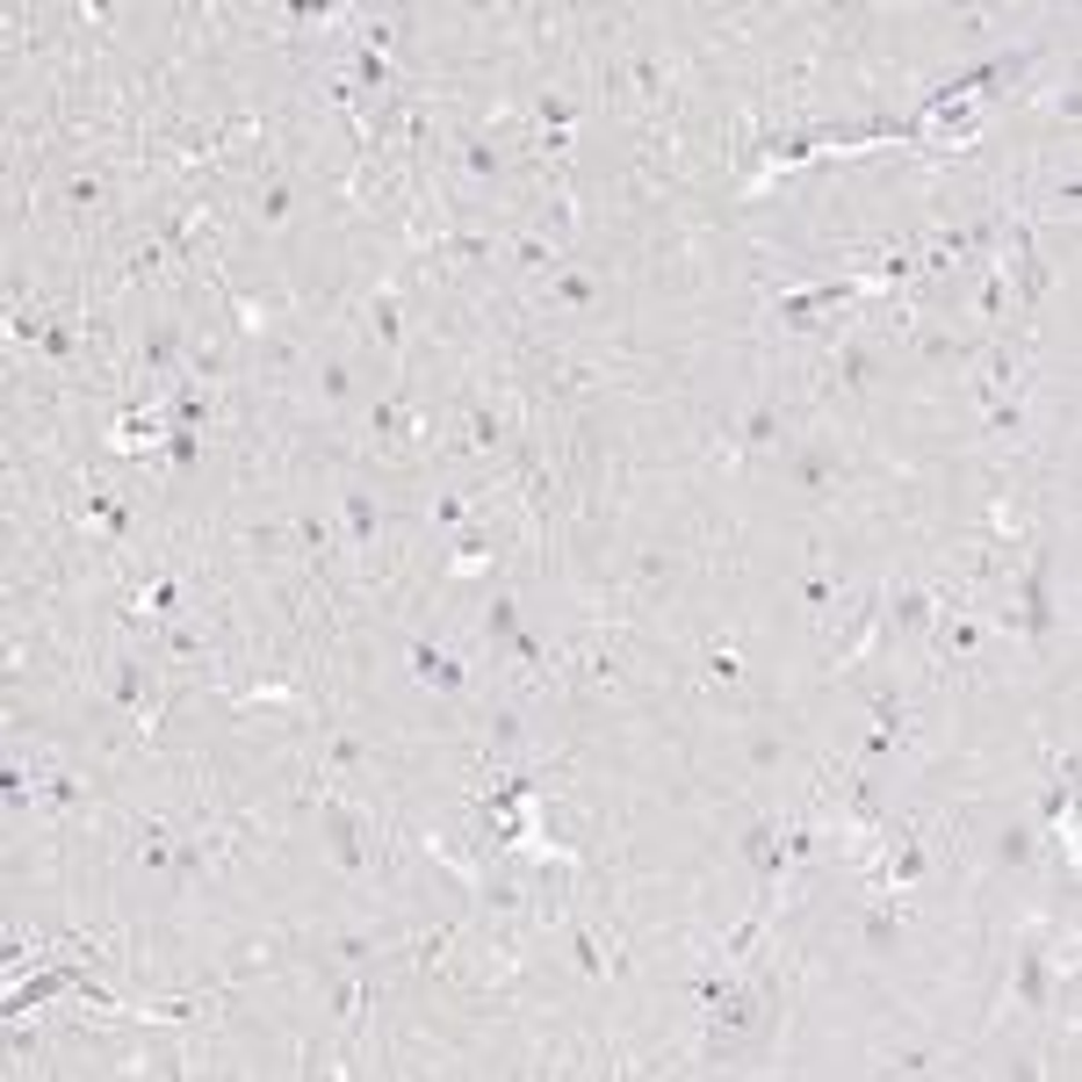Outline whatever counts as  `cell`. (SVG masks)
<instances>
[{"label":"cell","mask_w":1082,"mask_h":1082,"mask_svg":"<svg viewBox=\"0 0 1082 1082\" xmlns=\"http://www.w3.org/2000/svg\"><path fill=\"white\" fill-rule=\"evenodd\" d=\"M167 463H195V433H189V426L167 433Z\"/></svg>","instance_id":"ee69618b"},{"label":"cell","mask_w":1082,"mask_h":1082,"mask_svg":"<svg viewBox=\"0 0 1082 1082\" xmlns=\"http://www.w3.org/2000/svg\"><path fill=\"white\" fill-rule=\"evenodd\" d=\"M743 758H751V773H773L779 758H787V737H773V729H758V737H751V751H743Z\"/></svg>","instance_id":"e575fe53"},{"label":"cell","mask_w":1082,"mask_h":1082,"mask_svg":"<svg viewBox=\"0 0 1082 1082\" xmlns=\"http://www.w3.org/2000/svg\"><path fill=\"white\" fill-rule=\"evenodd\" d=\"M931 620H938V592H931V584H895V592H888V614H880V642L931 636Z\"/></svg>","instance_id":"3957f363"},{"label":"cell","mask_w":1082,"mask_h":1082,"mask_svg":"<svg viewBox=\"0 0 1082 1082\" xmlns=\"http://www.w3.org/2000/svg\"><path fill=\"white\" fill-rule=\"evenodd\" d=\"M505 260H513L520 275H549L556 260H563V246H556V239H542V231H527V239H513V246H505Z\"/></svg>","instance_id":"2e32d148"},{"label":"cell","mask_w":1082,"mask_h":1082,"mask_svg":"<svg viewBox=\"0 0 1082 1082\" xmlns=\"http://www.w3.org/2000/svg\"><path fill=\"white\" fill-rule=\"evenodd\" d=\"M167 650L173 657H203V636H195V628H167Z\"/></svg>","instance_id":"bcb514c9"},{"label":"cell","mask_w":1082,"mask_h":1082,"mask_svg":"<svg viewBox=\"0 0 1082 1082\" xmlns=\"http://www.w3.org/2000/svg\"><path fill=\"white\" fill-rule=\"evenodd\" d=\"M368 433H376L383 447H405V405H397V397H383V405H368Z\"/></svg>","instance_id":"cb8c5ba5"},{"label":"cell","mask_w":1082,"mask_h":1082,"mask_svg":"<svg viewBox=\"0 0 1082 1082\" xmlns=\"http://www.w3.org/2000/svg\"><path fill=\"white\" fill-rule=\"evenodd\" d=\"M592 304H600V275H578V267L542 289V310H592Z\"/></svg>","instance_id":"8fae6325"},{"label":"cell","mask_w":1082,"mask_h":1082,"mask_svg":"<svg viewBox=\"0 0 1082 1082\" xmlns=\"http://www.w3.org/2000/svg\"><path fill=\"white\" fill-rule=\"evenodd\" d=\"M491 751H520V715L513 707H491Z\"/></svg>","instance_id":"d590c367"},{"label":"cell","mask_w":1082,"mask_h":1082,"mask_svg":"<svg viewBox=\"0 0 1082 1082\" xmlns=\"http://www.w3.org/2000/svg\"><path fill=\"white\" fill-rule=\"evenodd\" d=\"M779 433H787V419H779V405H765V397H758L751 412L737 419V441H743V455H773V447H779Z\"/></svg>","instance_id":"30bf717a"},{"label":"cell","mask_w":1082,"mask_h":1082,"mask_svg":"<svg viewBox=\"0 0 1082 1082\" xmlns=\"http://www.w3.org/2000/svg\"><path fill=\"white\" fill-rule=\"evenodd\" d=\"M787 483L808 491V499H830V491H838V455H830V447H794L787 455Z\"/></svg>","instance_id":"52a82bcc"},{"label":"cell","mask_w":1082,"mask_h":1082,"mask_svg":"<svg viewBox=\"0 0 1082 1082\" xmlns=\"http://www.w3.org/2000/svg\"><path fill=\"white\" fill-rule=\"evenodd\" d=\"M66 203H72V209H102V203H109V181H102V173H72Z\"/></svg>","instance_id":"836d02e7"},{"label":"cell","mask_w":1082,"mask_h":1082,"mask_svg":"<svg viewBox=\"0 0 1082 1082\" xmlns=\"http://www.w3.org/2000/svg\"><path fill=\"white\" fill-rule=\"evenodd\" d=\"M361 1003H368V981H354V975H346V981H332V1017H340V1025H354V1017H361Z\"/></svg>","instance_id":"4dcf8cb0"},{"label":"cell","mask_w":1082,"mask_h":1082,"mask_svg":"<svg viewBox=\"0 0 1082 1082\" xmlns=\"http://www.w3.org/2000/svg\"><path fill=\"white\" fill-rule=\"evenodd\" d=\"M1017 1003H1025V1011H1047V945H1025V953H1017Z\"/></svg>","instance_id":"4fadbf2b"},{"label":"cell","mask_w":1082,"mask_h":1082,"mask_svg":"<svg viewBox=\"0 0 1082 1082\" xmlns=\"http://www.w3.org/2000/svg\"><path fill=\"white\" fill-rule=\"evenodd\" d=\"M1025 628H1032V642H1053V584H1047V556H1032V570H1025Z\"/></svg>","instance_id":"ba28073f"},{"label":"cell","mask_w":1082,"mask_h":1082,"mask_svg":"<svg viewBox=\"0 0 1082 1082\" xmlns=\"http://www.w3.org/2000/svg\"><path fill=\"white\" fill-rule=\"evenodd\" d=\"M0 787H8V816H22V808H30V773H22V765H8V779H0Z\"/></svg>","instance_id":"60d3db41"},{"label":"cell","mask_w":1082,"mask_h":1082,"mask_svg":"<svg viewBox=\"0 0 1082 1082\" xmlns=\"http://www.w3.org/2000/svg\"><path fill=\"white\" fill-rule=\"evenodd\" d=\"M209 412H217V405H209V390L195 376H181V390H173V405H167V426H209Z\"/></svg>","instance_id":"5bb4252c"},{"label":"cell","mask_w":1082,"mask_h":1082,"mask_svg":"<svg viewBox=\"0 0 1082 1082\" xmlns=\"http://www.w3.org/2000/svg\"><path fill=\"white\" fill-rule=\"evenodd\" d=\"M340 527H346V549H376L383 505L368 499V483H346V491H340Z\"/></svg>","instance_id":"8992f818"},{"label":"cell","mask_w":1082,"mask_h":1082,"mask_svg":"<svg viewBox=\"0 0 1082 1082\" xmlns=\"http://www.w3.org/2000/svg\"><path fill=\"white\" fill-rule=\"evenodd\" d=\"M902 931H910V916H902V902H895V895L859 902V945H866V953H895V945H902Z\"/></svg>","instance_id":"277c9868"},{"label":"cell","mask_w":1082,"mask_h":1082,"mask_svg":"<svg viewBox=\"0 0 1082 1082\" xmlns=\"http://www.w3.org/2000/svg\"><path fill=\"white\" fill-rule=\"evenodd\" d=\"M109 707H116V715H138L145 707V664L138 657H116V664H109Z\"/></svg>","instance_id":"7c38bea8"},{"label":"cell","mask_w":1082,"mask_h":1082,"mask_svg":"<svg viewBox=\"0 0 1082 1082\" xmlns=\"http://www.w3.org/2000/svg\"><path fill=\"white\" fill-rule=\"evenodd\" d=\"M880 376V361H874V346H866V340H844L838 346V361H830V390H866V383H874Z\"/></svg>","instance_id":"9c48e42d"},{"label":"cell","mask_w":1082,"mask_h":1082,"mask_svg":"<svg viewBox=\"0 0 1082 1082\" xmlns=\"http://www.w3.org/2000/svg\"><path fill=\"white\" fill-rule=\"evenodd\" d=\"M801 606H808V614H816V620H830V614H838V606H844L838 578H823V570H808V578H801Z\"/></svg>","instance_id":"44dd1931"},{"label":"cell","mask_w":1082,"mask_h":1082,"mask_svg":"<svg viewBox=\"0 0 1082 1082\" xmlns=\"http://www.w3.org/2000/svg\"><path fill=\"white\" fill-rule=\"evenodd\" d=\"M152 267H159V246H138V253L123 260V275H130V282H145V275H152Z\"/></svg>","instance_id":"7bdbcfd3"},{"label":"cell","mask_w":1082,"mask_h":1082,"mask_svg":"<svg viewBox=\"0 0 1082 1082\" xmlns=\"http://www.w3.org/2000/svg\"><path fill=\"white\" fill-rule=\"evenodd\" d=\"M469 447H477V455H499L505 447V419L491 412V405H477V412H469V433H463Z\"/></svg>","instance_id":"603a6c76"},{"label":"cell","mask_w":1082,"mask_h":1082,"mask_svg":"<svg viewBox=\"0 0 1082 1082\" xmlns=\"http://www.w3.org/2000/svg\"><path fill=\"white\" fill-rule=\"evenodd\" d=\"M397 310H405V304H397L390 289H383V296H368V332L383 340V354H397V346H405V318H397Z\"/></svg>","instance_id":"ac0fdd59"},{"label":"cell","mask_w":1082,"mask_h":1082,"mask_svg":"<svg viewBox=\"0 0 1082 1082\" xmlns=\"http://www.w3.org/2000/svg\"><path fill=\"white\" fill-rule=\"evenodd\" d=\"M318 823H326V844L332 859H340V874H368V830H361V816L346 801H318Z\"/></svg>","instance_id":"7a4b0ae2"},{"label":"cell","mask_w":1082,"mask_h":1082,"mask_svg":"<svg viewBox=\"0 0 1082 1082\" xmlns=\"http://www.w3.org/2000/svg\"><path fill=\"white\" fill-rule=\"evenodd\" d=\"M1032 859H1039V823H1011L996 838V866H1003V874H1025Z\"/></svg>","instance_id":"9a60e30c"},{"label":"cell","mask_w":1082,"mask_h":1082,"mask_svg":"<svg viewBox=\"0 0 1082 1082\" xmlns=\"http://www.w3.org/2000/svg\"><path fill=\"white\" fill-rule=\"evenodd\" d=\"M318 397H326V405H346V397H354V361H318Z\"/></svg>","instance_id":"4316f807"},{"label":"cell","mask_w":1082,"mask_h":1082,"mask_svg":"<svg viewBox=\"0 0 1082 1082\" xmlns=\"http://www.w3.org/2000/svg\"><path fill=\"white\" fill-rule=\"evenodd\" d=\"M1025 419H1032V412H1025V397H1017V390L989 405V433H996V441H1017V433H1025Z\"/></svg>","instance_id":"d4e9b609"},{"label":"cell","mask_w":1082,"mask_h":1082,"mask_svg":"<svg viewBox=\"0 0 1082 1082\" xmlns=\"http://www.w3.org/2000/svg\"><path fill=\"white\" fill-rule=\"evenodd\" d=\"M296 542H304V556H310V563H326V556H332V542H346V534H332L318 513H304V520H296Z\"/></svg>","instance_id":"484cf974"},{"label":"cell","mask_w":1082,"mask_h":1082,"mask_svg":"<svg viewBox=\"0 0 1082 1082\" xmlns=\"http://www.w3.org/2000/svg\"><path fill=\"white\" fill-rule=\"evenodd\" d=\"M888 1068L895 1075H924V1068H938V1053L931 1047H902V1053H888Z\"/></svg>","instance_id":"f35d334b"},{"label":"cell","mask_w":1082,"mask_h":1082,"mask_svg":"<svg viewBox=\"0 0 1082 1082\" xmlns=\"http://www.w3.org/2000/svg\"><path fill=\"white\" fill-rule=\"evenodd\" d=\"M1003 304H1011V282H1003V275H989V282H981V296H975V310H981V318H996Z\"/></svg>","instance_id":"ab89813d"},{"label":"cell","mask_w":1082,"mask_h":1082,"mask_svg":"<svg viewBox=\"0 0 1082 1082\" xmlns=\"http://www.w3.org/2000/svg\"><path fill=\"white\" fill-rule=\"evenodd\" d=\"M405 671H412L419 686H433V693H463L469 686V671L455 664L441 642H412V650H405Z\"/></svg>","instance_id":"5b68a950"},{"label":"cell","mask_w":1082,"mask_h":1082,"mask_svg":"<svg viewBox=\"0 0 1082 1082\" xmlns=\"http://www.w3.org/2000/svg\"><path fill=\"white\" fill-rule=\"evenodd\" d=\"M145 606H152L159 620H181V606H189V600H181V584H173V578H152V584H145Z\"/></svg>","instance_id":"d6a6232c"},{"label":"cell","mask_w":1082,"mask_h":1082,"mask_svg":"<svg viewBox=\"0 0 1082 1082\" xmlns=\"http://www.w3.org/2000/svg\"><path fill=\"white\" fill-rule=\"evenodd\" d=\"M463 173H477V181H499V173H505V145H499V138H463Z\"/></svg>","instance_id":"ffe728a7"},{"label":"cell","mask_w":1082,"mask_h":1082,"mask_svg":"<svg viewBox=\"0 0 1082 1082\" xmlns=\"http://www.w3.org/2000/svg\"><path fill=\"white\" fill-rule=\"evenodd\" d=\"M570 960H578V975H584V981H600L606 967H614V953H606V938H600L592 924H578V931H570Z\"/></svg>","instance_id":"e0dca14e"},{"label":"cell","mask_w":1082,"mask_h":1082,"mask_svg":"<svg viewBox=\"0 0 1082 1082\" xmlns=\"http://www.w3.org/2000/svg\"><path fill=\"white\" fill-rule=\"evenodd\" d=\"M463 513H469V505L455 499V491H441V499H433V527H463Z\"/></svg>","instance_id":"b9f144b4"},{"label":"cell","mask_w":1082,"mask_h":1082,"mask_svg":"<svg viewBox=\"0 0 1082 1082\" xmlns=\"http://www.w3.org/2000/svg\"><path fill=\"white\" fill-rule=\"evenodd\" d=\"M779 830H787V866H808L816 852H823V830L801 823V816H794V823H779Z\"/></svg>","instance_id":"f1b7e54d"},{"label":"cell","mask_w":1082,"mask_h":1082,"mask_svg":"<svg viewBox=\"0 0 1082 1082\" xmlns=\"http://www.w3.org/2000/svg\"><path fill=\"white\" fill-rule=\"evenodd\" d=\"M441 253H447V260H483V253H491V239H447Z\"/></svg>","instance_id":"7dc6e473"},{"label":"cell","mask_w":1082,"mask_h":1082,"mask_svg":"<svg viewBox=\"0 0 1082 1082\" xmlns=\"http://www.w3.org/2000/svg\"><path fill=\"white\" fill-rule=\"evenodd\" d=\"M513 636H520V600L499 592V600L483 606V642H513Z\"/></svg>","instance_id":"7402d4cb"},{"label":"cell","mask_w":1082,"mask_h":1082,"mask_svg":"<svg viewBox=\"0 0 1082 1082\" xmlns=\"http://www.w3.org/2000/svg\"><path fill=\"white\" fill-rule=\"evenodd\" d=\"M701 671H707V679H721V686H729V679H737L743 664H737V650H729V642H715V650L701 657Z\"/></svg>","instance_id":"74e56055"},{"label":"cell","mask_w":1082,"mask_h":1082,"mask_svg":"<svg viewBox=\"0 0 1082 1082\" xmlns=\"http://www.w3.org/2000/svg\"><path fill=\"white\" fill-rule=\"evenodd\" d=\"M260 361H267V368H289V361H296V340H267V346H260Z\"/></svg>","instance_id":"c3c4849f"},{"label":"cell","mask_w":1082,"mask_h":1082,"mask_svg":"<svg viewBox=\"0 0 1082 1082\" xmlns=\"http://www.w3.org/2000/svg\"><path fill=\"white\" fill-rule=\"evenodd\" d=\"M296 217V189L289 181H260L253 189V224H289Z\"/></svg>","instance_id":"d6986e66"},{"label":"cell","mask_w":1082,"mask_h":1082,"mask_svg":"<svg viewBox=\"0 0 1082 1082\" xmlns=\"http://www.w3.org/2000/svg\"><path fill=\"white\" fill-rule=\"evenodd\" d=\"M8 340H15V346H36V340H52V326H44V310L15 304V318H8Z\"/></svg>","instance_id":"1f68e13d"},{"label":"cell","mask_w":1082,"mask_h":1082,"mask_svg":"<svg viewBox=\"0 0 1082 1082\" xmlns=\"http://www.w3.org/2000/svg\"><path fill=\"white\" fill-rule=\"evenodd\" d=\"M664 578H671V556L642 549V556H636V584H642V592H657V584H664Z\"/></svg>","instance_id":"8d00e7d4"},{"label":"cell","mask_w":1082,"mask_h":1082,"mask_svg":"<svg viewBox=\"0 0 1082 1082\" xmlns=\"http://www.w3.org/2000/svg\"><path fill=\"white\" fill-rule=\"evenodd\" d=\"M737 852H743V866H751V880H758L765 895H773L779 880L794 874V866H787V830H779L773 816H751V823H743V838H737Z\"/></svg>","instance_id":"6da1fadb"},{"label":"cell","mask_w":1082,"mask_h":1082,"mask_svg":"<svg viewBox=\"0 0 1082 1082\" xmlns=\"http://www.w3.org/2000/svg\"><path fill=\"white\" fill-rule=\"evenodd\" d=\"M361 758H368V751H361V743H354V737H340V743H332V773H354Z\"/></svg>","instance_id":"f6af8a7d"},{"label":"cell","mask_w":1082,"mask_h":1082,"mask_svg":"<svg viewBox=\"0 0 1082 1082\" xmlns=\"http://www.w3.org/2000/svg\"><path fill=\"white\" fill-rule=\"evenodd\" d=\"M181 376H195V383H217V376H231V354H224V346H189V368H181Z\"/></svg>","instance_id":"83f0119b"},{"label":"cell","mask_w":1082,"mask_h":1082,"mask_svg":"<svg viewBox=\"0 0 1082 1082\" xmlns=\"http://www.w3.org/2000/svg\"><path fill=\"white\" fill-rule=\"evenodd\" d=\"M628 87H636V102H650V109H657V94H664V58L642 52L636 66H628Z\"/></svg>","instance_id":"f546056e"}]
</instances>
